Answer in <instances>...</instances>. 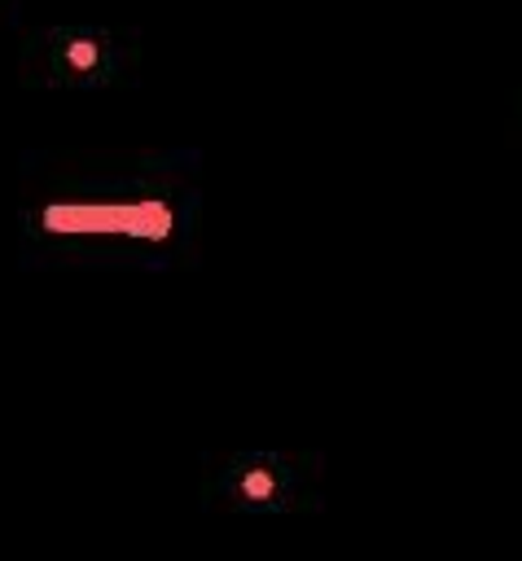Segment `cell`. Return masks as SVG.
Here are the masks:
<instances>
[{"mask_svg":"<svg viewBox=\"0 0 522 561\" xmlns=\"http://www.w3.org/2000/svg\"><path fill=\"white\" fill-rule=\"evenodd\" d=\"M140 61L132 22H44L26 31L22 75L44 88H110Z\"/></svg>","mask_w":522,"mask_h":561,"instance_id":"6da1fadb","label":"cell"},{"mask_svg":"<svg viewBox=\"0 0 522 561\" xmlns=\"http://www.w3.org/2000/svg\"><path fill=\"white\" fill-rule=\"evenodd\" d=\"M44 228L61 232V237H92V232H110V237H136V241H162L171 237V206L158 197L145 202H53L44 206Z\"/></svg>","mask_w":522,"mask_h":561,"instance_id":"7a4b0ae2","label":"cell"},{"mask_svg":"<svg viewBox=\"0 0 522 561\" xmlns=\"http://www.w3.org/2000/svg\"><path fill=\"white\" fill-rule=\"evenodd\" d=\"M241 491H246V495H254V500H263V495L272 491V473H263V469L246 473V478H241Z\"/></svg>","mask_w":522,"mask_h":561,"instance_id":"3957f363","label":"cell"},{"mask_svg":"<svg viewBox=\"0 0 522 561\" xmlns=\"http://www.w3.org/2000/svg\"><path fill=\"white\" fill-rule=\"evenodd\" d=\"M13 13H18V0H0V26H9Z\"/></svg>","mask_w":522,"mask_h":561,"instance_id":"277c9868","label":"cell"}]
</instances>
